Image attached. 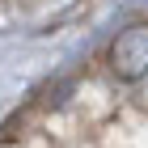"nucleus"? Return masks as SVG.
Here are the masks:
<instances>
[{
	"label": "nucleus",
	"mask_w": 148,
	"mask_h": 148,
	"mask_svg": "<svg viewBox=\"0 0 148 148\" xmlns=\"http://www.w3.org/2000/svg\"><path fill=\"white\" fill-rule=\"evenodd\" d=\"M110 72L119 80L148 76V21H136L127 30H119V38L110 42Z\"/></svg>",
	"instance_id": "1"
}]
</instances>
